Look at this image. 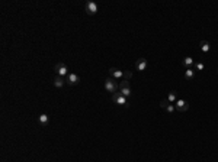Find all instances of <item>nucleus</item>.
<instances>
[{"label":"nucleus","instance_id":"obj_12","mask_svg":"<svg viewBox=\"0 0 218 162\" xmlns=\"http://www.w3.org/2000/svg\"><path fill=\"white\" fill-rule=\"evenodd\" d=\"M201 51L202 52H209L211 51V45H209V42L208 41H201Z\"/></svg>","mask_w":218,"mask_h":162},{"label":"nucleus","instance_id":"obj_4","mask_svg":"<svg viewBox=\"0 0 218 162\" xmlns=\"http://www.w3.org/2000/svg\"><path fill=\"white\" fill-rule=\"evenodd\" d=\"M84 10H86V13H87V15L93 16V15H96V13H98V5H96L95 2H86V5H84Z\"/></svg>","mask_w":218,"mask_h":162},{"label":"nucleus","instance_id":"obj_20","mask_svg":"<svg viewBox=\"0 0 218 162\" xmlns=\"http://www.w3.org/2000/svg\"><path fill=\"white\" fill-rule=\"evenodd\" d=\"M167 104H170V103H169L167 100H163V101L160 103V107H161V109H166V107H167Z\"/></svg>","mask_w":218,"mask_h":162},{"label":"nucleus","instance_id":"obj_16","mask_svg":"<svg viewBox=\"0 0 218 162\" xmlns=\"http://www.w3.org/2000/svg\"><path fill=\"white\" fill-rule=\"evenodd\" d=\"M195 69H196V71H204V69H205V64L204 62H195Z\"/></svg>","mask_w":218,"mask_h":162},{"label":"nucleus","instance_id":"obj_2","mask_svg":"<svg viewBox=\"0 0 218 162\" xmlns=\"http://www.w3.org/2000/svg\"><path fill=\"white\" fill-rule=\"evenodd\" d=\"M54 69H55V74L57 75H60V77H67L70 73H69V68H67V65L65 64H63V62H58V64H55V67H54Z\"/></svg>","mask_w":218,"mask_h":162},{"label":"nucleus","instance_id":"obj_9","mask_svg":"<svg viewBox=\"0 0 218 162\" xmlns=\"http://www.w3.org/2000/svg\"><path fill=\"white\" fill-rule=\"evenodd\" d=\"M38 122H39V125H41V126H47V125L50 123V117H48V114H45V113L39 114V116H38Z\"/></svg>","mask_w":218,"mask_h":162},{"label":"nucleus","instance_id":"obj_10","mask_svg":"<svg viewBox=\"0 0 218 162\" xmlns=\"http://www.w3.org/2000/svg\"><path fill=\"white\" fill-rule=\"evenodd\" d=\"M65 83H67V80H64V78H63V77H60V75H55V78H54V87L61 88Z\"/></svg>","mask_w":218,"mask_h":162},{"label":"nucleus","instance_id":"obj_15","mask_svg":"<svg viewBox=\"0 0 218 162\" xmlns=\"http://www.w3.org/2000/svg\"><path fill=\"white\" fill-rule=\"evenodd\" d=\"M167 101L169 103H176V91H172V93H169V97H167Z\"/></svg>","mask_w":218,"mask_h":162},{"label":"nucleus","instance_id":"obj_7","mask_svg":"<svg viewBox=\"0 0 218 162\" xmlns=\"http://www.w3.org/2000/svg\"><path fill=\"white\" fill-rule=\"evenodd\" d=\"M79 83H80V77H79L77 74L70 73V74L67 75V84H70V85H76V84H79Z\"/></svg>","mask_w":218,"mask_h":162},{"label":"nucleus","instance_id":"obj_18","mask_svg":"<svg viewBox=\"0 0 218 162\" xmlns=\"http://www.w3.org/2000/svg\"><path fill=\"white\" fill-rule=\"evenodd\" d=\"M164 110H166V111H169V113H173L174 110H176V107H174V106L170 103V104H167V107H166Z\"/></svg>","mask_w":218,"mask_h":162},{"label":"nucleus","instance_id":"obj_1","mask_svg":"<svg viewBox=\"0 0 218 162\" xmlns=\"http://www.w3.org/2000/svg\"><path fill=\"white\" fill-rule=\"evenodd\" d=\"M119 88V84H116V81L112 78V77H109V78H106L105 80V90L106 91H109V93H116V90Z\"/></svg>","mask_w":218,"mask_h":162},{"label":"nucleus","instance_id":"obj_5","mask_svg":"<svg viewBox=\"0 0 218 162\" xmlns=\"http://www.w3.org/2000/svg\"><path fill=\"white\" fill-rule=\"evenodd\" d=\"M174 107H176V110L179 113H183V111H186L189 109V104H188L186 100H176V106Z\"/></svg>","mask_w":218,"mask_h":162},{"label":"nucleus","instance_id":"obj_8","mask_svg":"<svg viewBox=\"0 0 218 162\" xmlns=\"http://www.w3.org/2000/svg\"><path fill=\"white\" fill-rule=\"evenodd\" d=\"M147 65H148V62H147L145 58H140V59H137V62H135V68L138 69V71H144V69L147 68Z\"/></svg>","mask_w":218,"mask_h":162},{"label":"nucleus","instance_id":"obj_13","mask_svg":"<svg viewBox=\"0 0 218 162\" xmlns=\"http://www.w3.org/2000/svg\"><path fill=\"white\" fill-rule=\"evenodd\" d=\"M193 75H195V69L193 68H186L185 69V78L186 80H192Z\"/></svg>","mask_w":218,"mask_h":162},{"label":"nucleus","instance_id":"obj_6","mask_svg":"<svg viewBox=\"0 0 218 162\" xmlns=\"http://www.w3.org/2000/svg\"><path fill=\"white\" fill-rule=\"evenodd\" d=\"M109 75H111L114 80H119V78H124V73L118 68H111L109 69Z\"/></svg>","mask_w":218,"mask_h":162},{"label":"nucleus","instance_id":"obj_17","mask_svg":"<svg viewBox=\"0 0 218 162\" xmlns=\"http://www.w3.org/2000/svg\"><path fill=\"white\" fill-rule=\"evenodd\" d=\"M125 87H129V81H128V80H122V81L119 83V90H121V88H125Z\"/></svg>","mask_w":218,"mask_h":162},{"label":"nucleus","instance_id":"obj_14","mask_svg":"<svg viewBox=\"0 0 218 162\" xmlns=\"http://www.w3.org/2000/svg\"><path fill=\"white\" fill-rule=\"evenodd\" d=\"M119 93H121V94H122L124 97H126V99H128V97H129L131 94H133V91H131V88H129V87L121 88V90H119Z\"/></svg>","mask_w":218,"mask_h":162},{"label":"nucleus","instance_id":"obj_3","mask_svg":"<svg viewBox=\"0 0 218 162\" xmlns=\"http://www.w3.org/2000/svg\"><path fill=\"white\" fill-rule=\"evenodd\" d=\"M112 101H114L115 104H119V106H125V107L129 106L126 97H124L121 93H114V94H112Z\"/></svg>","mask_w":218,"mask_h":162},{"label":"nucleus","instance_id":"obj_11","mask_svg":"<svg viewBox=\"0 0 218 162\" xmlns=\"http://www.w3.org/2000/svg\"><path fill=\"white\" fill-rule=\"evenodd\" d=\"M182 64H183V67H185V68H192V67L195 65V62H193V58H192V57H186V58H183Z\"/></svg>","mask_w":218,"mask_h":162},{"label":"nucleus","instance_id":"obj_19","mask_svg":"<svg viewBox=\"0 0 218 162\" xmlns=\"http://www.w3.org/2000/svg\"><path fill=\"white\" fill-rule=\"evenodd\" d=\"M131 78H133V73H131V71H125L124 73V80H131Z\"/></svg>","mask_w":218,"mask_h":162}]
</instances>
